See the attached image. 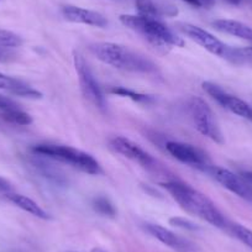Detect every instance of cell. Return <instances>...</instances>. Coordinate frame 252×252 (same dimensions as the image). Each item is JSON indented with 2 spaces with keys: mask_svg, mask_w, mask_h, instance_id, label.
Returning a JSON list of instances; mask_svg holds the SVG:
<instances>
[{
  "mask_svg": "<svg viewBox=\"0 0 252 252\" xmlns=\"http://www.w3.org/2000/svg\"><path fill=\"white\" fill-rule=\"evenodd\" d=\"M213 25L221 32L252 42V28H250L246 24L230 20V19H219V20H215Z\"/></svg>",
  "mask_w": 252,
  "mask_h": 252,
  "instance_id": "9a60e30c",
  "label": "cell"
},
{
  "mask_svg": "<svg viewBox=\"0 0 252 252\" xmlns=\"http://www.w3.org/2000/svg\"><path fill=\"white\" fill-rule=\"evenodd\" d=\"M110 147L116 152L120 154L121 156L126 157V158L131 159V161L136 162L140 166L145 167V168H152L156 164L154 157L145 151L144 149L135 144L131 140L126 139L124 136H116L110 140Z\"/></svg>",
  "mask_w": 252,
  "mask_h": 252,
  "instance_id": "8fae6325",
  "label": "cell"
},
{
  "mask_svg": "<svg viewBox=\"0 0 252 252\" xmlns=\"http://www.w3.org/2000/svg\"><path fill=\"white\" fill-rule=\"evenodd\" d=\"M204 171L208 172L218 183L221 184L227 190L239 195L242 199L252 202V186L247 183L242 177L232 173L229 169L219 166H213V164H209Z\"/></svg>",
  "mask_w": 252,
  "mask_h": 252,
  "instance_id": "52a82bcc",
  "label": "cell"
},
{
  "mask_svg": "<svg viewBox=\"0 0 252 252\" xmlns=\"http://www.w3.org/2000/svg\"><path fill=\"white\" fill-rule=\"evenodd\" d=\"M23 45V38L18 33L9 30H0V46L16 48Z\"/></svg>",
  "mask_w": 252,
  "mask_h": 252,
  "instance_id": "603a6c76",
  "label": "cell"
},
{
  "mask_svg": "<svg viewBox=\"0 0 252 252\" xmlns=\"http://www.w3.org/2000/svg\"><path fill=\"white\" fill-rule=\"evenodd\" d=\"M203 89L214 100H217L222 108L227 109L229 111L234 113L235 115L241 116V118L252 121V106L249 103L240 99L239 96H235L232 94L227 93L221 87H219L215 83H212V82H204L203 83Z\"/></svg>",
  "mask_w": 252,
  "mask_h": 252,
  "instance_id": "ba28073f",
  "label": "cell"
},
{
  "mask_svg": "<svg viewBox=\"0 0 252 252\" xmlns=\"http://www.w3.org/2000/svg\"><path fill=\"white\" fill-rule=\"evenodd\" d=\"M139 15L149 16V18L159 19L162 16L177 15V9L173 6H166L156 3L155 0H135Z\"/></svg>",
  "mask_w": 252,
  "mask_h": 252,
  "instance_id": "2e32d148",
  "label": "cell"
},
{
  "mask_svg": "<svg viewBox=\"0 0 252 252\" xmlns=\"http://www.w3.org/2000/svg\"><path fill=\"white\" fill-rule=\"evenodd\" d=\"M111 94H115V95L123 96V98H129L132 101H136V103H142V104H149L154 101L152 95H147V94L137 93V92L132 91V89L125 88V87H113L110 89Z\"/></svg>",
  "mask_w": 252,
  "mask_h": 252,
  "instance_id": "44dd1931",
  "label": "cell"
},
{
  "mask_svg": "<svg viewBox=\"0 0 252 252\" xmlns=\"http://www.w3.org/2000/svg\"><path fill=\"white\" fill-rule=\"evenodd\" d=\"M225 1L229 4H231V5H240V4H241L244 0H225Z\"/></svg>",
  "mask_w": 252,
  "mask_h": 252,
  "instance_id": "f546056e",
  "label": "cell"
},
{
  "mask_svg": "<svg viewBox=\"0 0 252 252\" xmlns=\"http://www.w3.org/2000/svg\"><path fill=\"white\" fill-rule=\"evenodd\" d=\"M224 60L237 66H252V47H230L229 46Z\"/></svg>",
  "mask_w": 252,
  "mask_h": 252,
  "instance_id": "ac0fdd59",
  "label": "cell"
},
{
  "mask_svg": "<svg viewBox=\"0 0 252 252\" xmlns=\"http://www.w3.org/2000/svg\"><path fill=\"white\" fill-rule=\"evenodd\" d=\"M89 48L99 61L116 69L135 73H151L156 71L154 62L126 46L114 42H95L92 43Z\"/></svg>",
  "mask_w": 252,
  "mask_h": 252,
  "instance_id": "7a4b0ae2",
  "label": "cell"
},
{
  "mask_svg": "<svg viewBox=\"0 0 252 252\" xmlns=\"http://www.w3.org/2000/svg\"><path fill=\"white\" fill-rule=\"evenodd\" d=\"M92 207H93L94 212L98 213L101 217L111 218V219L116 217L115 205L113 204V202L108 197H104V195L95 197L92 202Z\"/></svg>",
  "mask_w": 252,
  "mask_h": 252,
  "instance_id": "ffe728a7",
  "label": "cell"
},
{
  "mask_svg": "<svg viewBox=\"0 0 252 252\" xmlns=\"http://www.w3.org/2000/svg\"><path fill=\"white\" fill-rule=\"evenodd\" d=\"M227 227H229L231 234L234 235L237 240H240L242 244H245L247 247L252 249V230L247 229L244 225L240 224L227 225Z\"/></svg>",
  "mask_w": 252,
  "mask_h": 252,
  "instance_id": "7402d4cb",
  "label": "cell"
},
{
  "mask_svg": "<svg viewBox=\"0 0 252 252\" xmlns=\"http://www.w3.org/2000/svg\"><path fill=\"white\" fill-rule=\"evenodd\" d=\"M169 224L172 226L179 227V229H184V230H189V231H195V230H199V226H198L195 222L190 221V220L186 219V218H181V217H174L169 219Z\"/></svg>",
  "mask_w": 252,
  "mask_h": 252,
  "instance_id": "cb8c5ba5",
  "label": "cell"
},
{
  "mask_svg": "<svg viewBox=\"0 0 252 252\" xmlns=\"http://www.w3.org/2000/svg\"><path fill=\"white\" fill-rule=\"evenodd\" d=\"M32 152L38 156L47 157L68 164L84 173L93 174V176L101 173L100 164L93 156L74 147L55 144H38L32 147Z\"/></svg>",
  "mask_w": 252,
  "mask_h": 252,
  "instance_id": "277c9868",
  "label": "cell"
},
{
  "mask_svg": "<svg viewBox=\"0 0 252 252\" xmlns=\"http://www.w3.org/2000/svg\"><path fill=\"white\" fill-rule=\"evenodd\" d=\"M162 187L187 213L209 222L213 226L220 229L227 227L226 219L218 209L217 205L207 195L194 189L192 186L181 181H168L162 183Z\"/></svg>",
  "mask_w": 252,
  "mask_h": 252,
  "instance_id": "6da1fadb",
  "label": "cell"
},
{
  "mask_svg": "<svg viewBox=\"0 0 252 252\" xmlns=\"http://www.w3.org/2000/svg\"><path fill=\"white\" fill-rule=\"evenodd\" d=\"M73 61L77 74H78L79 86H81V91L83 93L84 98L91 101L96 108L105 109V96H104L100 86L96 82L93 72L89 68V64L87 63L84 56L81 55L79 52H74Z\"/></svg>",
  "mask_w": 252,
  "mask_h": 252,
  "instance_id": "8992f818",
  "label": "cell"
},
{
  "mask_svg": "<svg viewBox=\"0 0 252 252\" xmlns=\"http://www.w3.org/2000/svg\"><path fill=\"white\" fill-rule=\"evenodd\" d=\"M19 108H20V106H19V104L16 103V101H14L13 99L0 94V111L11 110V109H19Z\"/></svg>",
  "mask_w": 252,
  "mask_h": 252,
  "instance_id": "484cf974",
  "label": "cell"
},
{
  "mask_svg": "<svg viewBox=\"0 0 252 252\" xmlns=\"http://www.w3.org/2000/svg\"><path fill=\"white\" fill-rule=\"evenodd\" d=\"M92 252H106V251H104L103 249H93L92 250Z\"/></svg>",
  "mask_w": 252,
  "mask_h": 252,
  "instance_id": "4dcf8cb0",
  "label": "cell"
},
{
  "mask_svg": "<svg viewBox=\"0 0 252 252\" xmlns=\"http://www.w3.org/2000/svg\"><path fill=\"white\" fill-rule=\"evenodd\" d=\"M10 192H13V187H11V184L9 183L5 178L0 177V193L6 194V193Z\"/></svg>",
  "mask_w": 252,
  "mask_h": 252,
  "instance_id": "83f0119b",
  "label": "cell"
},
{
  "mask_svg": "<svg viewBox=\"0 0 252 252\" xmlns=\"http://www.w3.org/2000/svg\"><path fill=\"white\" fill-rule=\"evenodd\" d=\"M166 150L182 163H186L188 166L197 167L204 171L210 164L209 158L207 155L199 150L198 147H194L193 145L183 144V142L169 141L166 144Z\"/></svg>",
  "mask_w": 252,
  "mask_h": 252,
  "instance_id": "30bf717a",
  "label": "cell"
},
{
  "mask_svg": "<svg viewBox=\"0 0 252 252\" xmlns=\"http://www.w3.org/2000/svg\"><path fill=\"white\" fill-rule=\"evenodd\" d=\"M5 198L9 200V202L13 203L14 205H16L18 208H20L24 212L29 213V214L33 215L36 218H40V219L47 220L50 219V215L40 207L36 202H33L30 198L25 197V195L16 194V193H6Z\"/></svg>",
  "mask_w": 252,
  "mask_h": 252,
  "instance_id": "e0dca14e",
  "label": "cell"
},
{
  "mask_svg": "<svg viewBox=\"0 0 252 252\" xmlns=\"http://www.w3.org/2000/svg\"><path fill=\"white\" fill-rule=\"evenodd\" d=\"M188 110L194 127L203 135L217 144H224V136L217 123L214 113L199 96H192L188 101Z\"/></svg>",
  "mask_w": 252,
  "mask_h": 252,
  "instance_id": "5b68a950",
  "label": "cell"
},
{
  "mask_svg": "<svg viewBox=\"0 0 252 252\" xmlns=\"http://www.w3.org/2000/svg\"><path fill=\"white\" fill-rule=\"evenodd\" d=\"M0 116L4 121L13 125L19 126H28L32 124V116L26 111L19 109H11V110H4L0 111Z\"/></svg>",
  "mask_w": 252,
  "mask_h": 252,
  "instance_id": "d6986e66",
  "label": "cell"
},
{
  "mask_svg": "<svg viewBox=\"0 0 252 252\" xmlns=\"http://www.w3.org/2000/svg\"><path fill=\"white\" fill-rule=\"evenodd\" d=\"M62 15L67 21L83 25L94 26V28H106L108 20L103 14L89 9L79 8L74 5H66L62 8Z\"/></svg>",
  "mask_w": 252,
  "mask_h": 252,
  "instance_id": "4fadbf2b",
  "label": "cell"
},
{
  "mask_svg": "<svg viewBox=\"0 0 252 252\" xmlns=\"http://www.w3.org/2000/svg\"><path fill=\"white\" fill-rule=\"evenodd\" d=\"M179 30L184 33L186 36H188L190 40L195 41L198 45H200L202 47H204L205 50L209 51L210 53L215 56H219V57L224 58L226 55V51L229 48V46L225 45L222 41H220L219 38L215 37L213 33H210L209 31L204 30V29L199 28V26L192 25V24L182 23L179 24Z\"/></svg>",
  "mask_w": 252,
  "mask_h": 252,
  "instance_id": "9c48e42d",
  "label": "cell"
},
{
  "mask_svg": "<svg viewBox=\"0 0 252 252\" xmlns=\"http://www.w3.org/2000/svg\"><path fill=\"white\" fill-rule=\"evenodd\" d=\"M189 5L194 6V8H203L209 9L215 5V0H183Z\"/></svg>",
  "mask_w": 252,
  "mask_h": 252,
  "instance_id": "4316f807",
  "label": "cell"
},
{
  "mask_svg": "<svg viewBox=\"0 0 252 252\" xmlns=\"http://www.w3.org/2000/svg\"><path fill=\"white\" fill-rule=\"evenodd\" d=\"M241 177L247 182V183H250L252 186V172H242Z\"/></svg>",
  "mask_w": 252,
  "mask_h": 252,
  "instance_id": "f1b7e54d",
  "label": "cell"
},
{
  "mask_svg": "<svg viewBox=\"0 0 252 252\" xmlns=\"http://www.w3.org/2000/svg\"><path fill=\"white\" fill-rule=\"evenodd\" d=\"M120 21L124 26L144 36L152 46L159 50H166L171 46L183 47V38L177 36L168 26L159 19L142 15H121Z\"/></svg>",
  "mask_w": 252,
  "mask_h": 252,
  "instance_id": "3957f363",
  "label": "cell"
},
{
  "mask_svg": "<svg viewBox=\"0 0 252 252\" xmlns=\"http://www.w3.org/2000/svg\"><path fill=\"white\" fill-rule=\"evenodd\" d=\"M0 91H5L16 96H21V98H42V93L38 92L37 89L32 88L21 79L14 78V77L6 76V74L3 73H0Z\"/></svg>",
  "mask_w": 252,
  "mask_h": 252,
  "instance_id": "5bb4252c",
  "label": "cell"
},
{
  "mask_svg": "<svg viewBox=\"0 0 252 252\" xmlns=\"http://www.w3.org/2000/svg\"><path fill=\"white\" fill-rule=\"evenodd\" d=\"M18 57V53L15 52L14 48L0 46V63H9L13 62Z\"/></svg>",
  "mask_w": 252,
  "mask_h": 252,
  "instance_id": "d4e9b609",
  "label": "cell"
},
{
  "mask_svg": "<svg viewBox=\"0 0 252 252\" xmlns=\"http://www.w3.org/2000/svg\"><path fill=\"white\" fill-rule=\"evenodd\" d=\"M145 229L150 235L158 240L166 246L171 247L172 250L177 252H198L197 246L193 242L188 241L184 237H181L179 235L174 234L171 230L161 226L157 224H146Z\"/></svg>",
  "mask_w": 252,
  "mask_h": 252,
  "instance_id": "7c38bea8",
  "label": "cell"
}]
</instances>
